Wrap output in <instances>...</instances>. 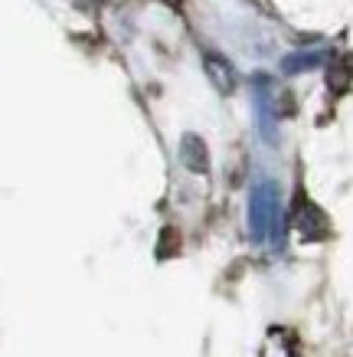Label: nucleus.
Wrapping results in <instances>:
<instances>
[{
    "mask_svg": "<svg viewBox=\"0 0 353 357\" xmlns=\"http://www.w3.org/2000/svg\"><path fill=\"white\" fill-rule=\"evenodd\" d=\"M298 229H301V236L317 239L327 233V220H324V213L317 206H311L308 200H304V204L298 206Z\"/></svg>",
    "mask_w": 353,
    "mask_h": 357,
    "instance_id": "2",
    "label": "nucleus"
},
{
    "mask_svg": "<svg viewBox=\"0 0 353 357\" xmlns=\"http://www.w3.org/2000/svg\"><path fill=\"white\" fill-rule=\"evenodd\" d=\"M252 229H256V236H268L279 229V200L268 184L258 187L252 197Z\"/></svg>",
    "mask_w": 353,
    "mask_h": 357,
    "instance_id": "1",
    "label": "nucleus"
},
{
    "mask_svg": "<svg viewBox=\"0 0 353 357\" xmlns=\"http://www.w3.org/2000/svg\"><path fill=\"white\" fill-rule=\"evenodd\" d=\"M327 86H331L334 92H347V89L353 86V56H340L337 63H331Z\"/></svg>",
    "mask_w": 353,
    "mask_h": 357,
    "instance_id": "3",
    "label": "nucleus"
}]
</instances>
